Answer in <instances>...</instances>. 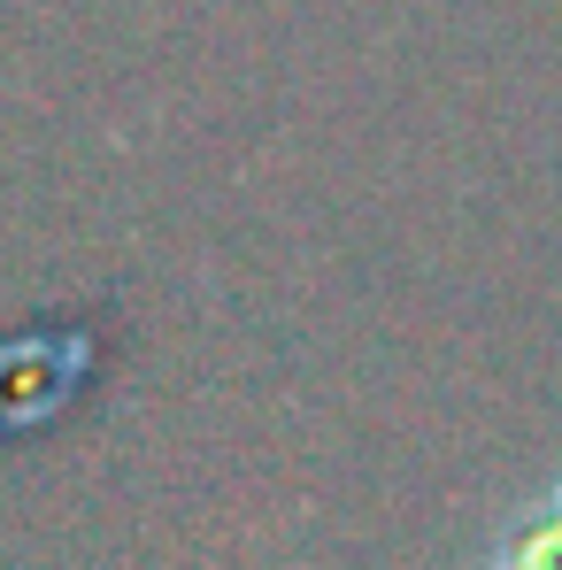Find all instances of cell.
<instances>
[{"label": "cell", "mask_w": 562, "mask_h": 570, "mask_svg": "<svg viewBox=\"0 0 562 570\" xmlns=\"http://www.w3.org/2000/svg\"><path fill=\"white\" fill-rule=\"evenodd\" d=\"M485 570H562V478L524 493L501 517V532L485 548Z\"/></svg>", "instance_id": "1"}]
</instances>
